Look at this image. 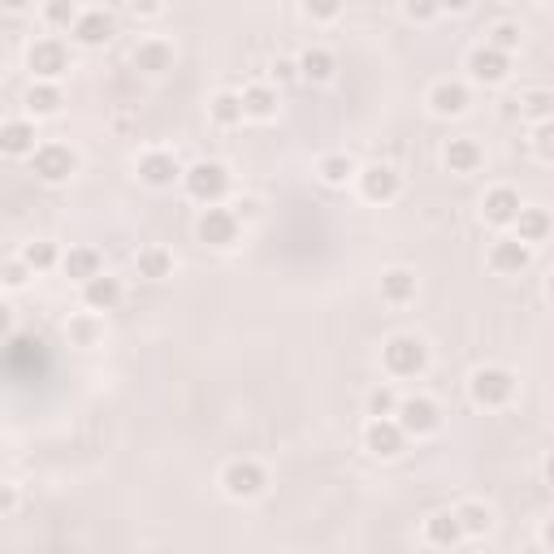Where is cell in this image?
<instances>
[{"mask_svg": "<svg viewBox=\"0 0 554 554\" xmlns=\"http://www.w3.org/2000/svg\"><path fill=\"white\" fill-rule=\"evenodd\" d=\"M381 368H386L390 377H399V381L425 377V368H429L425 338H416V334H394V338H386V342H381Z\"/></svg>", "mask_w": 554, "mask_h": 554, "instance_id": "1", "label": "cell"}, {"mask_svg": "<svg viewBox=\"0 0 554 554\" xmlns=\"http://www.w3.org/2000/svg\"><path fill=\"white\" fill-rule=\"evenodd\" d=\"M468 399L485 407V412H498V407H507L516 399V373L503 364H481L477 373L468 377Z\"/></svg>", "mask_w": 554, "mask_h": 554, "instance_id": "2", "label": "cell"}, {"mask_svg": "<svg viewBox=\"0 0 554 554\" xmlns=\"http://www.w3.org/2000/svg\"><path fill=\"white\" fill-rule=\"evenodd\" d=\"M182 187H187V195H191L195 204L217 208L230 195V169L221 165V161H195L187 169V178H182Z\"/></svg>", "mask_w": 554, "mask_h": 554, "instance_id": "3", "label": "cell"}, {"mask_svg": "<svg viewBox=\"0 0 554 554\" xmlns=\"http://www.w3.org/2000/svg\"><path fill=\"white\" fill-rule=\"evenodd\" d=\"M26 70H31L35 83H57L61 74H70V44L57 35H39L26 48Z\"/></svg>", "mask_w": 554, "mask_h": 554, "instance_id": "4", "label": "cell"}, {"mask_svg": "<svg viewBox=\"0 0 554 554\" xmlns=\"http://www.w3.org/2000/svg\"><path fill=\"white\" fill-rule=\"evenodd\" d=\"M31 174L39 182H48V187H61V182H70L78 174V152L70 148V143H39V152L31 156Z\"/></svg>", "mask_w": 554, "mask_h": 554, "instance_id": "5", "label": "cell"}, {"mask_svg": "<svg viewBox=\"0 0 554 554\" xmlns=\"http://www.w3.org/2000/svg\"><path fill=\"white\" fill-rule=\"evenodd\" d=\"M221 490L234 503H252L269 490V472L256 464V459H230L226 468H221Z\"/></svg>", "mask_w": 554, "mask_h": 554, "instance_id": "6", "label": "cell"}, {"mask_svg": "<svg viewBox=\"0 0 554 554\" xmlns=\"http://www.w3.org/2000/svg\"><path fill=\"white\" fill-rule=\"evenodd\" d=\"M239 234H243V221L234 208H204L200 221H195V239H200L204 247H217V252H226V247L239 243Z\"/></svg>", "mask_w": 554, "mask_h": 554, "instance_id": "7", "label": "cell"}, {"mask_svg": "<svg viewBox=\"0 0 554 554\" xmlns=\"http://www.w3.org/2000/svg\"><path fill=\"white\" fill-rule=\"evenodd\" d=\"M403 425L407 438H429V433L442 429V407L429 399V394H407L399 403V416H394Z\"/></svg>", "mask_w": 554, "mask_h": 554, "instance_id": "8", "label": "cell"}, {"mask_svg": "<svg viewBox=\"0 0 554 554\" xmlns=\"http://www.w3.org/2000/svg\"><path fill=\"white\" fill-rule=\"evenodd\" d=\"M135 174L143 187H156V191H165V187H174V182L187 178V169L178 165V156L169 152V148H152V152H143L139 156V165H135Z\"/></svg>", "mask_w": 554, "mask_h": 554, "instance_id": "9", "label": "cell"}, {"mask_svg": "<svg viewBox=\"0 0 554 554\" xmlns=\"http://www.w3.org/2000/svg\"><path fill=\"white\" fill-rule=\"evenodd\" d=\"M468 78L472 83H485V87H498V83H507V74H511V57L507 52H498L490 44H477L468 52Z\"/></svg>", "mask_w": 554, "mask_h": 554, "instance_id": "10", "label": "cell"}, {"mask_svg": "<svg viewBox=\"0 0 554 554\" xmlns=\"http://www.w3.org/2000/svg\"><path fill=\"white\" fill-rule=\"evenodd\" d=\"M117 35V22H113V13H104V9H83L78 13V22L70 26V39L78 48H104L109 39Z\"/></svg>", "mask_w": 554, "mask_h": 554, "instance_id": "11", "label": "cell"}, {"mask_svg": "<svg viewBox=\"0 0 554 554\" xmlns=\"http://www.w3.org/2000/svg\"><path fill=\"white\" fill-rule=\"evenodd\" d=\"M524 213V200H520V191L516 187H490L485 191V200H481V217H485V226H494V230H507V226H516V217Z\"/></svg>", "mask_w": 554, "mask_h": 554, "instance_id": "12", "label": "cell"}, {"mask_svg": "<svg viewBox=\"0 0 554 554\" xmlns=\"http://www.w3.org/2000/svg\"><path fill=\"white\" fill-rule=\"evenodd\" d=\"M407 446V433L399 420H368L364 425V451L373 459H399Z\"/></svg>", "mask_w": 554, "mask_h": 554, "instance_id": "13", "label": "cell"}, {"mask_svg": "<svg viewBox=\"0 0 554 554\" xmlns=\"http://www.w3.org/2000/svg\"><path fill=\"white\" fill-rule=\"evenodd\" d=\"M403 191V174L394 165H368L360 169V195L368 204H390Z\"/></svg>", "mask_w": 554, "mask_h": 554, "instance_id": "14", "label": "cell"}, {"mask_svg": "<svg viewBox=\"0 0 554 554\" xmlns=\"http://www.w3.org/2000/svg\"><path fill=\"white\" fill-rule=\"evenodd\" d=\"M533 265V247H524L516 234H507V239H494L490 243V269L503 273V277H516Z\"/></svg>", "mask_w": 554, "mask_h": 554, "instance_id": "15", "label": "cell"}, {"mask_svg": "<svg viewBox=\"0 0 554 554\" xmlns=\"http://www.w3.org/2000/svg\"><path fill=\"white\" fill-rule=\"evenodd\" d=\"M468 104H472L468 87L455 83V78H438V83L429 87V109L438 113V117H464Z\"/></svg>", "mask_w": 554, "mask_h": 554, "instance_id": "16", "label": "cell"}, {"mask_svg": "<svg viewBox=\"0 0 554 554\" xmlns=\"http://www.w3.org/2000/svg\"><path fill=\"white\" fill-rule=\"evenodd\" d=\"M0 152L13 156V161H18V156H35L39 152L31 117H9V122L0 126Z\"/></svg>", "mask_w": 554, "mask_h": 554, "instance_id": "17", "label": "cell"}, {"mask_svg": "<svg viewBox=\"0 0 554 554\" xmlns=\"http://www.w3.org/2000/svg\"><path fill=\"white\" fill-rule=\"evenodd\" d=\"M117 303H122V282H117L113 273H100L91 277V282L83 286V308L96 316V312H113Z\"/></svg>", "mask_w": 554, "mask_h": 554, "instance_id": "18", "label": "cell"}, {"mask_svg": "<svg viewBox=\"0 0 554 554\" xmlns=\"http://www.w3.org/2000/svg\"><path fill=\"white\" fill-rule=\"evenodd\" d=\"M135 70L148 74V78H161L174 70V48L165 44V39H143V44L135 48Z\"/></svg>", "mask_w": 554, "mask_h": 554, "instance_id": "19", "label": "cell"}, {"mask_svg": "<svg viewBox=\"0 0 554 554\" xmlns=\"http://www.w3.org/2000/svg\"><path fill=\"white\" fill-rule=\"evenodd\" d=\"M516 239L524 243V247H537V243H546L550 234H554V217L546 213V208H533V204H524V213L516 217Z\"/></svg>", "mask_w": 554, "mask_h": 554, "instance_id": "20", "label": "cell"}, {"mask_svg": "<svg viewBox=\"0 0 554 554\" xmlns=\"http://www.w3.org/2000/svg\"><path fill=\"white\" fill-rule=\"evenodd\" d=\"M425 542L433 550H455L459 542H464V529H459L455 511H433V516L425 520Z\"/></svg>", "mask_w": 554, "mask_h": 554, "instance_id": "21", "label": "cell"}, {"mask_svg": "<svg viewBox=\"0 0 554 554\" xmlns=\"http://www.w3.org/2000/svg\"><path fill=\"white\" fill-rule=\"evenodd\" d=\"M442 161L451 174H477V169L485 165V152H481V143L477 139H451L446 143V152H442Z\"/></svg>", "mask_w": 554, "mask_h": 554, "instance_id": "22", "label": "cell"}, {"mask_svg": "<svg viewBox=\"0 0 554 554\" xmlns=\"http://www.w3.org/2000/svg\"><path fill=\"white\" fill-rule=\"evenodd\" d=\"M243 109L252 122H273L277 109H282V100H277V87L273 83H247L243 87Z\"/></svg>", "mask_w": 554, "mask_h": 554, "instance_id": "23", "label": "cell"}, {"mask_svg": "<svg viewBox=\"0 0 554 554\" xmlns=\"http://www.w3.org/2000/svg\"><path fill=\"white\" fill-rule=\"evenodd\" d=\"M61 273L70 277V282L87 286L91 277H100V273H104L100 252H96V247H70V252H65V260H61Z\"/></svg>", "mask_w": 554, "mask_h": 554, "instance_id": "24", "label": "cell"}, {"mask_svg": "<svg viewBox=\"0 0 554 554\" xmlns=\"http://www.w3.org/2000/svg\"><path fill=\"white\" fill-rule=\"evenodd\" d=\"M135 269H139V277H148V282H165V277H174V252L161 247V243L139 247V252H135Z\"/></svg>", "mask_w": 554, "mask_h": 554, "instance_id": "25", "label": "cell"}, {"mask_svg": "<svg viewBox=\"0 0 554 554\" xmlns=\"http://www.w3.org/2000/svg\"><path fill=\"white\" fill-rule=\"evenodd\" d=\"M338 70V57L329 48L321 44H312V48H303L299 52V78H308V83H329Z\"/></svg>", "mask_w": 554, "mask_h": 554, "instance_id": "26", "label": "cell"}, {"mask_svg": "<svg viewBox=\"0 0 554 554\" xmlns=\"http://www.w3.org/2000/svg\"><path fill=\"white\" fill-rule=\"evenodd\" d=\"M208 117L221 126V130H234V126H243V91H217L213 100H208Z\"/></svg>", "mask_w": 554, "mask_h": 554, "instance_id": "27", "label": "cell"}, {"mask_svg": "<svg viewBox=\"0 0 554 554\" xmlns=\"http://www.w3.org/2000/svg\"><path fill=\"white\" fill-rule=\"evenodd\" d=\"M381 299L390 308H403V303L416 299V273L412 269H386L381 273Z\"/></svg>", "mask_w": 554, "mask_h": 554, "instance_id": "28", "label": "cell"}, {"mask_svg": "<svg viewBox=\"0 0 554 554\" xmlns=\"http://www.w3.org/2000/svg\"><path fill=\"white\" fill-rule=\"evenodd\" d=\"M316 178L325 182V187H347L351 178H360V169L347 152H325L321 161H316Z\"/></svg>", "mask_w": 554, "mask_h": 554, "instance_id": "29", "label": "cell"}, {"mask_svg": "<svg viewBox=\"0 0 554 554\" xmlns=\"http://www.w3.org/2000/svg\"><path fill=\"white\" fill-rule=\"evenodd\" d=\"M520 109V117H529L533 126H542V122H554V91L546 87H529V91H520V100H511Z\"/></svg>", "mask_w": 554, "mask_h": 554, "instance_id": "30", "label": "cell"}, {"mask_svg": "<svg viewBox=\"0 0 554 554\" xmlns=\"http://www.w3.org/2000/svg\"><path fill=\"white\" fill-rule=\"evenodd\" d=\"M61 104H65V91L57 83H31L26 87V113L31 117H52V113H61Z\"/></svg>", "mask_w": 554, "mask_h": 554, "instance_id": "31", "label": "cell"}, {"mask_svg": "<svg viewBox=\"0 0 554 554\" xmlns=\"http://www.w3.org/2000/svg\"><path fill=\"white\" fill-rule=\"evenodd\" d=\"M455 516H459V529H464V537H485V533L494 529V511L485 507V503H477V498H472V503H459Z\"/></svg>", "mask_w": 554, "mask_h": 554, "instance_id": "32", "label": "cell"}, {"mask_svg": "<svg viewBox=\"0 0 554 554\" xmlns=\"http://www.w3.org/2000/svg\"><path fill=\"white\" fill-rule=\"evenodd\" d=\"M22 260L31 265V273H48V269H57L61 265V252H57V243H48V239H31L22 247Z\"/></svg>", "mask_w": 554, "mask_h": 554, "instance_id": "33", "label": "cell"}, {"mask_svg": "<svg viewBox=\"0 0 554 554\" xmlns=\"http://www.w3.org/2000/svg\"><path fill=\"white\" fill-rule=\"evenodd\" d=\"M399 394H394L390 386H373L368 390V399H364V412H368V420H394L399 416Z\"/></svg>", "mask_w": 554, "mask_h": 554, "instance_id": "34", "label": "cell"}, {"mask_svg": "<svg viewBox=\"0 0 554 554\" xmlns=\"http://www.w3.org/2000/svg\"><path fill=\"white\" fill-rule=\"evenodd\" d=\"M520 26L516 22H494L490 26V35H485V44H490V48H498V52H507V57H511V52H516L520 48Z\"/></svg>", "mask_w": 554, "mask_h": 554, "instance_id": "35", "label": "cell"}, {"mask_svg": "<svg viewBox=\"0 0 554 554\" xmlns=\"http://www.w3.org/2000/svg\"><path fill=\"white\" fill-rule=\"evenodd\" d=\"M104 334V325L96 321V316H78V321H70V338L78 342V347H96Z\"/></svg>", "mask_w": 554, "mask_h": 554, "instance_id": "36", "label": "cell"}, {"mask_svg": "<svg viewBox=\"0 0 554 554\" xmlns=\"http://www.w3.org/2000/svg\"><path fill=\"white\" fill-rule=\"evenodd\" d=\"M0 277H5V286H9V290H22V286L31 282L35 273H31V265H26L22 256H9L5 265H0Z\"/></svg>", "mask_w": 554, "mask_h": 554, "instance_id": "37", "label": "cell"}, {"mask_svg": "<svg viewBox=\"0 0 554 554\" xmlns=\"http://www.w3.org/2000/svg\"><path fill=\"white\" fill-rule=\"evenodd\" d=\"M39 13H44V22H48V26H74L83 9H74L70 0H52V5H44Z\"/></svg>", "mask_w": 554, "mask_h": 554, "instance_id": "38", "label": "cell"}, {"mask_svg": "<svg viewBox=\"0 0 554 554\" xmlns=\"http://www.w3.org/2000/svg\"><path fill=\"white\" fill-rule=\"evenodd\" d=\"M533 152L542 156L546 165H554V122H542V126H533Z\"/></svg>", "mask_w": 554, "mask_h": 554, "instance_id": "39", "label": "cell"}, {"mask_svg": "<svg viewBox=\"0 0 554 554\" xmlns=\"http://www.w3.org/2000/svg\"><path fill=\"white\" fill-rule=\"evenodd\" d=\"M269 74L277 78V83H295V78H299V57H277L269 65Z\"/></svg>", "mask_w": 554, "mask_h": 554, "instance_id": "40", "label": "cell"}, {"mask_svg": "<svg viewBox=\"0 0 554 554\" xmlns=\"http://www.w3.org/2000/svg\"><path fill=\"white\" fill-rule=\"evenodd\" d=\"M442 13V5H416V0H407L403 5V18L407 22H433Z\"/></svg>", "mask_w": 554, "mask_h": 554, "instance_id": "41", "label": "cell"}, {"mask_svg": "<svg viewBox=\"0 0 554 554\" xmlns=\"http://www.w3.org/2000/svg\"><path fill=\"white\" fill-rule=\"evenodd\" d=\"M338 13H342V5H312V0L303 5V18L308 22H334Z\"/></svg>", "mask_w": 554, "mask_h": 554, "instance_id": "42", "label": "cell"}, {"mask_svg": "<svg viewBox=\"0 0 554 554\" xmlns=\"http://www.w3.org/2000/svg\"><path fill=\"white\" fill-rule=\"evenodd\" d=\"M542 546H546V550H554V516H550V520H542Z\"/></svg>", "mask_w": 554, "mask_h": 554, "instance_id": "43", "label": "cell"}, {"mask_svg": "<svg viewBox=\"0 0 554 554\" xmlns=\"http://www.w3.org/2000/svg\"><path fill=\"white\" fill-rule=\"evenodd\" d=\"M130 13H135V18H156V13H161V5H130Z\"/></svg>", "mask_w": 554, "mask_h": 554, "instance_id": "44", "label": "cell"}, {"mask_svg": "<svg viewBox=\"0 0 554 554\" xmlns=\"http://www.w3.org/2000/svg\"><path fill=\"white\" fill-rule=\"evenodd\" d=\"M542 477H546V485H550V490H554V451L542 459Z\"/></svg>", "mask_w": 554, "mask_h": 554, "instance_id": "45", "label": "cell"}, {"mask_svg": "<svg viewBox=\"0 0 554 554\" xmlns=\"http://www.w3.org/2000/svg\"><path fill=\"white\" fill-rule=\"evenodd\" d=\"M5 511H9V516L18 511V490H13V485H9V494H5Z\"/></svg>", "mask_w": 554, "mask_h": 554, "instance_id": "46", "label": "cell"}, {"mask_svg": "<svg viewBox=\"0 0 554 554\" xmlns=\"http://www.w3.org/2000/svg\"><path fill=\"white\" fill-rule=\"evenodd\" d=\"M546 295H550V303H554V269H550V277H546Z\"/></svg>", "mask_w": 554, "mask_h": 554, "instance_id": "47", "label": "cell"}]
</instances>
